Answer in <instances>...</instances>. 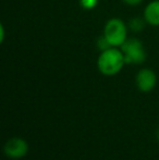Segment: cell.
<instances>
[{
    "label": "cell",
    "mask_w": 159,
    "mask_h": 160,
    "mask_svg": "<svg viewBox=\"0 0 159 160\" xmlns=\"http://www.w3.org/2000/svg\"><path fill=\"white\" fill-rule=\"evenodd\" d=\"M125 63L124 56L120 48L110 47L104 51H100L97 58L98 71L106 76H113L123 69Z\"/></svg>",
    "instance_id": "1"
},
{
    "label": "cell",
    "mask_w": 159,
    "mask_h": 160,
    "mask_svg": "<svg viewBox=\"0 0 159 160\" xmlns=\"http://www.w3.org/2000/svg\"><path fill=\"white\" fill-rule=\"evenodd\" d=\"M127 30L129 26L119 18H112L106 22L104 26L102 35L106 37L111 47L120 48L127 39Z\"/></svg>",
    "instance_id": "2"
},
{
    "label": "cell",
    "mask_w": 159,
    "mask_h": 160,
    "mask_svg": "<svg viewBox=\"0 0 159 160\" xmlns=\"http://www.w3.org/2000/svg\"><path fill=\"white\" fill-rule=\"evenodd\" d=\"M127 64H142L146 60L144 45L137 38H127L120 47Z\"/></svg>",
    "instance_id": "3"
},
{
    "label": "cell",
    "mask_w": 159,
    "mask_h": 160,
    "mask_svg": "<svg viewBox=\"0 0 159 160\" xmlns=\"http://www.w3.org/2000/svg\"><path fill=\"white\" fill-rule=\"evenodd\" d=\"M4 154L12 159H19L24 157L28 152V145L26 141L20 137H12L8 139L3 146Z\"/></svg>",
    "instance_id": "4"
},
{
    "label": "cell",
    "mask_w": 159,
    "mask_h": 160,
    "mask_svg": "<svg viewBox=\"0 0 159 160\" xmlns=\"http://www.w3.org/2000/svg\"><path fill=\"white\" fill-rule=\"evenodd\" d=\"M135 83L137 88L143 93H148L155 88L157 84V75L152 69L144 68L137 72L135 78Z\"/></svg>",
    "instance_id": "5"
},
{
    "label": "cell",
    "mask_w": 159,
    "mask_h": 160,
    "mask_svg": "<svg viewBox=\"0 0 159 160\" xmlns=\"http://www.w3.org/2000/svg\"><path fill=\"white\" fill-rule=\"evenodd\" d=\"M143 18L148 25L159 26V0H153L145 7Z\"/></svg>",
    "instance_id": "6"
},
{
    "label": "cell",
    "mask_w": 159,
    "mask_h": 160,
    "mask_svg": "<svg viewBox=\"0 0 159 160\" xmlns=\"http://www.w3.org/2000/svg\"><path fill=\"white\" fill-rule=\"evenodd\" d=\"M146 21L144 20V18H133L131 19V21L129 22V28L132 31V32H142L144 30L145 25H146Z\"/></svg>",
    "instance_id": "7"
},
{
    "label": "cell",
    "mask_w": 159,
    "mask_h": 160,
    "mask_svg": "<svg viewBox=\"0 0 159 160\" xmlns=\"http://www.w3.org/2000/svg\"><path fill=\"white\" fill-rule=\"evenodd\" d=\"M98 1L99 0H79L81 8L87 11L93 10L94 8H96L98 4Z\"/></svg>",
    "instance_id": "8"
},
{
    "label": "cell",
    "mask_w": 159,
    "mask_h": 160,
    "mask_svg": "<svg viewBox=\"0 0 159 160\" xmlns=\"http://www.w3.org/2000/svg\"><path fill=\"white\" fill-rule=\"evenodd\" d=\"M97 47H98V49H99L100 51H104V50H106V49L110 48L111 45L108 42V40L106 39V37H105L104 35H102L97 39Z\"/></svg>",
    "instance_id": "9"
},
{
    "label": "cell",
    "mask_w": 159,
    "mask_h": 160,
    "mask_svg": "<svg viewBox=\"0 0 159 160\" xmlns=\"http://www.w3.org/2000/svg\"><path fill=\"white\" fill-rule=\"evenodd\" d=\"M144 0H122L123 3L127 4V6H131V7H135L141 4Z\"/></svg>",
    "instance_id": "10"
},
{
    "label": "cell",
    "mask_w": 159,
    "mask_h": 160,
    "mask_svg": "<svg viewBox=\"0 0 159 160\" xmlns=\"http://www.w3.org/2000/svg\"><path fill=\"white\" fill-rule=\"evenodd\" d=\"M4 35H6V33H4V26L1 24V25H0V42H3Z\"/></svg>",
    "instance_id": "11"
},
{
    "label": "cell",
    "mask_w": 159,
    "mask_h": 160,
    "mask_svg": "<svg viewBox=\"0 0 159 160\" xmlns=\"http://www.w3.org/2000/svg\"><path fill=\"white\" fill-rule=\"evenodd\" d=\"M157 137H158V139H159V131H158V136Z\"/></svg>",
    "instance_id": "12"
}]
</instances>
